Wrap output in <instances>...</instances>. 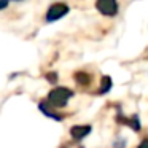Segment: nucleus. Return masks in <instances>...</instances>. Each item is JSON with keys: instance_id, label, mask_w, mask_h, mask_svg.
Wrapping results in <instances>:
<instances>
[{"instance_id": "7ed1b4c3", "label": "nucleus", "mask_w": 148, "mask_h": 148, "mask_svg": "<svg viewBox=\"0 0 148 148\" xmlns=\"http://www.w3.org/2000/svg\"><path fill=\"white\" fill-rule=\"evenodd\" d=\"M96 8L105 16H115L118 13V3L115 0H99L96 2Z\"/></svg>"}, {"instance_id": "9d476101", "label": "nucleus", "mask_w": 148, "mask_h": 148, "mask_svg": "<svg viewBox=\"0 0 148 148\" xmlns=\"http://www.w3.org/2000/svg\"><path fill=\"white\" fill-rule=\"evenodd\" d=\"M137 148H148V138H143V140L140 142V145H138Z\"/></svg>"}, {"instance_id": "6e6552de", "label": "nucleus", "mask_w": 148, "mask_h": 148, "mask_svg": "<svg viewBox=\"0 0 148 148\" xmlns=\"http://www.w3.org/2000/svg\"><path fill=\"white\" fill-rule=\"evenodd\" d=\"M112 89V78L108 75H103L102 77V83H100V88H99V94H105Z\"/></svg>"}, {"instance_id": "0eeeda50", "label": "nucleus", "mask_w": 148, "mask_h": 148, "mask_svg": "<svg viewBox=\"0 0 148 148\" xmlns=\"http://www.w3.org/2000/svg\"><path fill=\"white\" fill-rule=\"evenodd\" d=\"M75 80H77V83H80L81 86H88L92 78H91V75L86 73V72H77V73H75Z\"/></svg>"}, {"instance_id": "1a4fd4ad", "label": "nucleus", "mask_w": 148, "mask_h": 148, "mask_svg": "<svg viewBox=\"0 0 148 148\" xmlns=\"http://www.w3.org/2000/svg\"><path fill=\"white\" fill-rule=\"evenodd\" d=\"M46 80L51 81V83H54V81L58 80V73H48L46 75Z\"/></svg>"}, {"instance_id": "f257e3e1", "label": "nucleus", "mask_w": 148, "mask_h": 148, "mask_svg": "<svg viewBox=\"0 0 148 148\" xmlns=\"http://www.w3.org/2000/svg\"><path fill=\"white\" fill-rule=\"evenodd\" d=\"M72 96H73V92H72L70 89H67V88H64V86H58V88H54V89L49 91L46 102H48L51 107L62 108V107L67 105L69 99H70Z\"/></svg>"}, {"instance_id": "9b49d317", "label": "nucleus", "mask_w": 148, "mask_h": 148, "mask_svg": "<svg viewBox=\"0 0 148 148\" xmlns=\"http://www.w3.org/2000/svg\"><path fill=\"white\" fill-rule=\"evenodd\" d=\"M7 7H8V2H5V0L0 2V10H2V8H7Z\"/></svg>"}, {"instance_id": "39448f33", "label": "nucleus", "mask_w": 148, "mask_h": 148, "mask_svg": "<svg viewBox=\"0 0 148 148\" xmlns=\"http://www.w3.org/2000/svg\"><path fill=\"white\" fill-rule=\"evenodd\" d=\"M38 108L43 112V115H46L48 118H51V119H56V121H62V119H64V116H62V115H59V113L53 112V110L49 108L46 100H42V102L38 103Z\"/></svg>"}, {"instance_id": "f03ea898", "label": "nucleus", "mask_w": 148, "mask_h": 148, "mask_svg": "<svg viewBox=\"0 0 148 148\" xmlns=\"http://www.w3.org/2000/svg\"><path fill=\"white\" fill-rule=\"evenodd\" d=\"M70 11V8H69V5L65 3H53L51 7L48 8V11H46V16L45 19L48 21V23H54V21L61 19V18H64L65 14Z\"/></svg>"}, {"instance_id": "423d86ee", "label": "nucleus", "mask_w": 148, "mask_h": 148, "mask_svg": "<svg viewBox=\"0 0 148 148\" xmlns=\"http://www.w3.org/2000/svg\"><path fill=\"white\" fill-rule=\"evenodd\" d=\"M118 121L123 123V124H129L131 127H134V131H140V121H138L137 115H134L132 118H129V119L123 118V116H118Z\"/></svg>"}, {"instance_id": "20e7f679", "label": "nucleus", "mask_w": 148, "mask_h": 148, "mask_svg": "<svg viewBox=\"0 0 148 148\" xmlns=\"http://www.w3.org/2000/svg\"><path fill=\"white\" fill-rule=\"evenodd\" d=\"M91 132V126H72L70 127V135L72 138H75V140H81V138H84L86 135H89Z\"/></svg>"}]
</instances>
